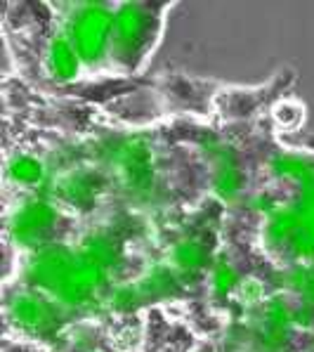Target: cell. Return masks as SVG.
I'll use <instances>...</instances> for the list:
<instances>
[{"label": "cell", "mask_w": 314, "mask_h": 352, "mask_svg": "<svg viewBox=\"0 0 314 352\" xmlns=\"http://www.w3.org/2000/svg\"><path fill=\"white\" fill-rule=\"evenodd\" d=\"M172 263H175V267H180L182 272H197V270L203 267L205 253L199 243L182 241L172 248Z\"/></svg>", "instance_id": "cell-7"}, {"label": "cell", "mask_w": 314, "mask_h": 352, "mask_svg": "<svg viewBox=\"0 0 314 352\" xmlns=\"http://www.w3.org/2000/svg\"><path fill=\"white\" fill-rule=\"evenodd\" d=\"M113 12L100 5H85L74 12L69 19L67 36L74 50L78 52L80 62H97L111 47Z\"/></svg>", "instance_id": "cell-1"}, {"label": "cell", "mask_w": 314, "mask_h": 352, "mask_svg": "<svg viewBox=\"0 0 314 352\" xmlns=\"http://www.w3.org/2000/svg\"><path fill=\"white\" fill-rule=\"evenodd\" d=\"M80 69V57L74 50V45L69 43L67 36H55L47 47V72L52 74V78L69 83L78 76Z\"/></svg>", "instance_id": "cell-5"}, {"label": "cell", "mask_w": 314, "mask_h": 352, "mask_svg": "<svg viewBox=\"0 0 314 352\" xmlns=\"http://www.w3.org/2000/svg\"><path fill=\"white\" fill-rule=\"evenodd\" d=\"M57 213L55 208H50L43 201H31L24 204L17 213L12 215V234L21 246H36L43 236L50 232V227L55 225Z\"/></svg>", "instance_id": "cell-3"}, {"label": "cell", "mask_w": 314, "mask_h": 352, "mask_svg": "<svg viewBox=\"0 0 314 352\" xmlns=\"http://www.w3.org/2000/svg\"><path fill=\"white\" fill-rule=\"evenodd\" d=\"M274 170L284 177H300V180L312 177V168L302 159H293V156H281V159H277L274 161Z\"/></svg>", "instance_id": "cell-9"}, {"label": "cell", "mask_w": 314, "mask_h": 352, "mask_svg": "<svg viewBox=\"0 0 314 352\" xmlns=\"http://www.w3.org/2000/svg\"><path fill=\"white\" fill-rule=\"evenodd\" d=\"M62 194H64V199H71L74 204H85L93 199L95 187L85 175H74L62 182Z\"/></svg>", "instance_id": "cell-8"}, {"label": "cell", "mask_w": 314, "mask_h": 352, "mask_svg": "<svg viewBox=\"0 0 314 352\" xmlns=\"http://www.w3.org/2000/svg\"><path fill=\"white\" fill-rule=\"evenodd\" d=\"M260 298H262V286H260L256 279L243 281L241 284V300L256 302V300H260Z\"/></svg>", "instance_id": "cell-14"}, {"label": "cell", "mask_w": 314, "mask_h": 352, "mask_svg": "<svg viewBox=\"0 0 314 352\" xmlns=\"http://www.w3.org/2000/svg\"><path fill=\"white\" fill-rule=\"evenodd\" d=\"M236 189H239V177H236L234 166H225L218 173V192L225 199H232L236 194Z\"/></svg>", "instance_id": "cell-10"}, {"label": "cell", "mask_w": 314, "mask_h": 352, "mask_svg": "<svg viewBox=\"0 0 314 352\" xmlns=\"http://www.w3.org/2000/svg\"><path fill=\"white\" fill-rule=\"evenodd\" d=\"M10 315L14 317L17 327L24 331H47L55 322V312L50 310V305L41 300L36 296H19L14 298L12 307H10Z\"/></svg>", "instance_id": "cell-4"}, {"label": "cell", "mask_w": 314, "mask_h": 352, "mask_svg": "<svg viewBox=\"0 0 314 352\" xmlns=\"http://www.w3.org/2000/svg\"><path fill=\"white\" fill-rule=\"evenodd\" d=\"M213 286L218 294H227V291H232L236 286V274L234 270L229 267V265H220V267H215L213 272Z\"/></svg>", "instance_id": "cell-11"}, {"label": "cell", "mask_w": 314, "mask_h": 352, "mask_svg": "<svg viewBox=\"0 0 314 352\" xmlns=\"http://www.w3.org/2000/svg\"><path fill=\"white\" fill-rule=\"evenodd\" d=\"M274 116L279 118V123H286V126H295L298 121H300L302 111L300 107L291 104V102H284L281 107H277V111H274Z\"/></svg>", "instance_id": "cell-13"}, {"label": "cell", "mask_w": 314, "mask_h": 352, "mask_svg": "<svg viewBox=\"0 0 314 352\" xmlns=\"http://www.w3.org/2000/svg\"><path fill=\"white\" fill-rule=\"evenodd\" d=\"M147 36V14L137 5H123L113 12L111 52L121 59H133Z\"/></svg>", "instance_id": "cell-2"}, {"label": "cell", "mask_w": 314, "mask_h": 352, "mask_svg": "<svg viewBox=\"0 0 314 352\" xmlns=\"http://www.w3.org/2000/svg\"><path fill=\"white\" fill-rule=\"evenodd\" d=\"M8 175L19 185H36L43 180V164L34 156H17L8 164Z\"/></svg>", "instance_id": "cell-6"}, {"label": "cell", "mask_w": 314, "mask_h": 352, "mask_svg": "<svg viewBox=\"0 0 314 352\" xmlns=\"http://www.w3.org/2000/svg\"><path fill=\"white\" fill-rule=\"evenodd\" d=\"M139 296H142L139 289H121L113 294L111 302L116 305V310H133V305L139 300Z\"/></svg>", "instance_id": "cell-12"}]
</instances>
